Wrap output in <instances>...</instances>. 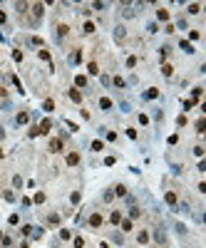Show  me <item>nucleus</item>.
<instances>
[{"label": "nucleus", "mask_w": 206, "mask_h": 248, "mask_svg": "<svg viewBox=\"0 0 206 248\" xmlns=\"http://www.w3.org/2000/svg\"><path fill=\"white\" fill-rule=\"evenodd\" d=\"M181 50L191 55V52H194V45H191V42H186V40H181Z\"/></svg>", "instance_id": "dca6fc26"}, {"label": "nucleus", "mask_w": 206, "mask_h": 248, "mask_svg": "<svg viewBox=\"0 0 206 248\" xmlns=\"http://www.w3.org/2000/svg\"><path fill=\"white\" fill-rule=\"evenodd\" d=\"M67 33H70V28H67V25H60V28H57V35H60V37H65Z\"/></svg>", "instance_id": "5701e85b"}, {"label": "nucleus", "mask_w": 206, "mask_h": 248, "mask_svg": "<svg viewBox=\"0 0 206 248\" xmlns=\"http://www.w3.org/2000/svg\"><path fill=\"white\" fill-rule=\"evenodd\" d=\"M139 213H142L139 209H132V211H129V216H132V218H139Z\"/></svg>", "instance_id": "ea45409f"}, {"label": "nucleus", "mask_w": 206, "mask_h": 248, "mask_svg": "<svg viewBox=\"0 0 206 248\" xmlns=\"http://www.w3.org/2000/svg\"><path fill=\"white\" fill-rule=\"evenodd\" d=\"M75 84H77V87H87V77H85V74H77V77H75Z\"/></svg>", "instance_id": "f8f14e48"}, {"label": "nucleus", "mask_w": 206, "mask_h": 248, "mask_svg": "<svg viewBox=\"0 0 206 248\" xmlns=\"http://www.w3.org/2000/svg\"><path fill=\"white\" fill-rule=\"evenodd\" d=\"M164 201H167L169 206H176V194H174V191H167V194H164Z\"/></svg>", "instance_id": "423d86ee"}, {"label": "nucleus", "mask_w": 206, "mask_h": 248, "mask_svg": "<svg viewBox=\"0 0 206 248\" xmlns=\"http://www.w3.org/2000/svg\"><path fill=\"white\" fill-rule=\"evenodd\" d=\"M13 60H15V62H20V60H23V52H20V50H15V52H13Z\"/></svg>", "instance_id": "c756f323"}, {"label": "nucleus", "mask_w": 206, "mask_h": 248, "mask_svg": "<svg viewBox=\"0 0 206 248\" xmlns=\"http://www.w3.org/2000/svg\"><path fill=\"white\" fill-rule=\"evenodd\" d=\"M0 23H3V25H5V23H8V15H5V13H3V10H0Z\"/></svg>", "instance_id": "a19ab883"}, {"label": "nucleus", "mask_w": 206, "mask_h": 248, "mask_svg": "<svg viewBox=\"0 0 206 248\" xmlns=\"http://www.w3.org/2000/svg\"><path fill=\"white\" fill-rule=\"evenodd\" d=\"M50 151H62V139H52L50 142Z\"/></svg>", "instance_id": "1a4fd4ad"}, {"label": "nucleus", "mask_w": 206, "mask_h": 248, "mask_svg": "<svg viewBox=\"0 0 206 248\" xmlns=\"http://www.w3.org/2000/svg\"><path fill=\"white\" fill-rule=\"evenodd\" d=\"M28 119H30L28 112H20V114H18V124H28Z\"/></svg>", "instance_id": "aec40b11"}, {"label": "nucleus", "mask_w": 206, "mask_h": 248, "mask_svg": "<svg viewBox=\"0 0 206 248\" xmlns=\"http://www.w3.org/2000/svg\"><path fill=\"white\" fill-rule=\"evenodd\" d=\"M70 99L80 104V102H82V92H80V89H70Z\"/></svg>", "instance_id": "0eeeda50"}, {"label": "nucleus", "mask_w": 206, "mask_h": 248, "mask_svg": "<svg viewBox=\"0 0 206 248\" xmlns=\"http://www.w3.org/2000/svg\"><path fill=\"white\" fill-rule=\"evenodd\" d=\"M40 60H47V62H50V52H47V50H40Z\"/></svg>", "instance_id": "7c9ffc66"}, {"label": "nucleus", "mask_w": 206, "mask_h": 248, "mask_svg": "<svg viewBox=\"0 0 206 248\" xmlns=\"http://www.w3.org/2000/svg\"><path fill=\"white\" fill-rule=\"evenodd\" d=\"M114 84H117V87H124V84H127V82H124V79H122V77H114Z\"/></svg>", "instance_id": "4c0bfd02"}, {"label": "nucleus", "mask_w": 206, "mask_h": 248, "mask_svg": "<svg viewBox=\"0 0 206 248\" xmlns=\"http://www.w3.org/2000/svg\"><path fill=\"white\" fill-rule=\"evenodd\" d=\"M37 129H40V134H47V132L52 129V122H50V119H45V122H40V127H37Z\"/></svg>", "instance_id": "39448f33"}, {"label": "nucleus", "mask_w": 206, "mask_h": 248, "mask_svg": "<svg viewBox=\"0 0 206 248\" xmlns=\"http://www.w3.org/2000/svg\"><path fill=\"white\" fill-rule=\"evenodd\" d=\"M5 94H8V89H5L3 84H0V97H5Z\"/></svg>", "instance_id": "79ce46f5"}, {"label": "nucleus", "mask_w": 206, "mask_h": 248, "mask_svg": "<svg viewBox=\"0 0 206 248\" xmlns=\"http://www.w3.org/2000/svg\"><path fill=\"white\" fill-rule=\"evenodd\" d=\"M144 97H147V99H157V97H159V89H154V87H152V89H147V92H144Z\"/></svg>", "instance_id": "ddd939ff"}, {"label": "nucleus", "mask_w": 206, "mask_h": 248, "mask_svg": "<svg viewBox=\"0 0 206 248\" xmlns=\"http://www.w3.org/2000/svg\"><path fill=\"white\" fill-rule=\"evenodd\" d=\"M196 132H199V134H204V132H206V122H204V119L196 122Z\"/></svg>", "instance_id": "4be33fe9"}, {"label": "nucleus", "mask_w": 206, "mask_h": 248, "mask_svg": "<svg viewBox=\"0 0 206 248\" xmlns=\"http://www.w3.org/2000/svg\"><path fill=\"white\" fill-rule=\"evenodd\" d=\"M82 30H85L87 35H92V33H95V25H92V23H85V28H82Z\"/></svg>", "instance_id": "393cba45"}, {"label": "nucleus", "mask_w": 206, "mask_h": 248, "mask_svg": "<svg viewBox=\"0 0 206 248\" xmlns=\"http://www.w3.org/2000/svg\"><path fill=\"white\" fill-rule=\"evenodd\" d=\"M109 221H112V223H119V221H122V213H119V211H112Z\"/></svg>", "instance_id": "412c9836"}, {"label": "nucleus", "mask_w": 206, "mask_h": 248, "mask_svg": "<svg viewBox=\"0 0 206 248\" xmlns=\"http://www.w3.org/2000/svg\"><path fill=\"white\" fill-rule=\"evenodd\" d=\"M20 231H23V233H25V236H30V233H33V226H23V228H20Z\"/></svg>", "instance_id": "58836bf2"}, {"label": "nucleus", "mask_w": 206, "mask_h": 248, "mask_svg": "<svg viewBox=\"0 0 206 248\" xmlns=\"http://www.w3.org/2000/svg\"><path fill=\"white\" fill-rule=\"evenodd\" d=\"M87 70L92 72V74H97V72H100V67H97V65H95V62H90V65H87Z\"/></svg>", "instance_id": "cd10ccee"}, {"label": "nucleus", "mask_w": 206, "mask_h": 248, "mask_svg": "<svg viewBox=\"0 0 206 248\" xmlns=\"http://www.w3.org/2000/svg\"><path fill=\"white\" fill-rule=\"evenodd\" d=\"M102 149H104L102 142H92V151H102Z\"/></svg>", "instance_id": "a878e982"}, {"label": "nucleus", "mask_w": 206, "mask_h": 248, "mask_svg": "<svg viewBox=\"0 0 206 248\" xmlns=\"http://www.w3.org/2000/svg\"><path fill=\"white\" fill-rule=\"evenodd\" d=\"M3 199H5V201H13L15 194H13V191H3Z\"/></svg>", "instance_id": "bb28decb"}, {"label": "nucleus", "mask_w": 206, "mask_h": 248, "mask_svg": "<svg viewBox=\"0 0 206 248\" xmlns=\"http://www.w3.org/2000/svg\"><path fill=\"white\" fill-rule=\"evenodd\" d=\"M114 194H117V196H127V186L117 184V186H114Z\"/></svg>", "instance_id": "f3484780"}, {"label": "nucleus", "mask_w": 206, "mask_h": 248, "mask_svg": "<svg viewBox=\"0 0 206 248\" xmlns=\"http://www.w3.org/2000/svg\"><path fill=\"white\" fill-rule=\"evenodd\" d=\"M162 74H164V77H172V74H174V67H172V65H164V67H162Z\"/></svg>", "instance_id": "6ab92c4d"}, {"label": "nucleus", "mask_w": 206, "mask_h": 248, "mask_svg": "<svg viewBox=\"0 0 206 248\" xmlns=\"http://www.w3.org/2000/svg\"><path fill=\"white\" fill-rule=\"evenodd\" d=\"M102 213H92V216H90V226H92V228H100V226H102Z\"/></svg>", "instance_id": "f257e3e1"}, {"label": "nucleus", "mask_w": 206, "mask_h": 248, "mask_svg": "<svg viewBox=\"0 0 206 248\" xmlns=\"http://www.w3.org/2000/svg\"><path fill=\"white\" fill-rule=\"evenodd\" d=\"M80 164V154L77 151H70L67 154V166H77Z\"/></svg>", "instance_id": "7ed1b4c3"}, {"label": "nucleus", "mask_w": 206, "mask_h": 248, "mask_svg": "<svg viewBox=\"0 0 206 248\" xmlns=\"http://www.w3.org/2000/svg\"><path fill=\"white\" fill-rule=\"evenodd\" d=\"M169 52H172L169 47H162V52H159V55H162V60H164V57H169Z\"/></svg>", "instance_id": "e433bc0d"}, {"label": "nucleus", "mask_w": 206, "mask_h": 248, "mask_svg": "<svg viewBox=\"0 0 206 248\" xmlns=\"http://www.w3.org/2000/svg\"><path fill=\"white\" fill-rule=\"evenodd\" d=\"M28 10V3H18V13H25Z\"/></svg>", "instance_id": "c9c22d12"}, {"label": "nucleus", "mask_w": 206, "mask_h": 248, "mask_svg": "<svg viewBox=\"0 0 206 248\" xmlns=\"http://www.w3.org/2000/svg\"><path fill=\"white\" fill-rule=\"evenodd\" d=\"M137 241H139V243H149V233H147V231H139V233H137Z\"/></svg>", "instance_id": "2eb2a0df"}, {"label": "nucleus", "mask_w": 206, "mask_h": 248, "mask_svg": "<svg viewBox=\"0 0 206 248\" xmlns=\"http://www.w3.org/2000/svg\"><path fill=\"white\" fill-rule=\"evenodd\" d=\"M154 238H157V243H159V246H164V243H167V233H164V228H157Z\"/></svg>", "instance_id": "20e7f679"}, {"label": "nucleus", "mask_w": 206, "mask_h": 248, "mask_svg": "<svg viewBox=\"0 0 206 248\" xmlns=\"http://www.w3.org/2000/svg\"><path fill=\"white\" fill-rule=\"evenodd\" d=\"M60 238H62V241H70V238H72V233H70L67 228H62V231H60Z\"/></svg>", "instance_id": "b1692460"}, {"label": "nucleus", "mask_w": 206, "mask_h": 248, "mask_svg": "<svg viewBox=\"0 0 206 248\" xmlns=\"http://www.w3.org/2000/svg\"><path fill=\"white\" fill-rule=\"evenodd\" d=\"M47 223H50V226H57V223H60V216H57V213H50V216H47Z\"/></svg>", "instance_id": "a211bd4d"}, {"label": "nucleus", "mask_w": 206, "mask_h": 248, "mask_svg": "<svg viewBox=\"0 0 206 248\" xmlns=\"http://www.w3.org/2000/svg\"><path fill=\"white\" fill-rule=\"evenodd\" d=\"M42 13H45V5H42V3H35V5H33V15H35V20H40V18H42Z\"/></svg>", "instance_id": "f03ea898"}, {"label": "nucleus", "mask_w": 206, "mask_h": 248, "mask_svg": "<svg viewBox=\"0 0 206 248\" xmlns=\"http://www.w3.org/2000/svg\"><path fill=\"white\" fill-rule=\"evenodd\" d=\"M119 226H122V231H124V233H129V231H132V228H134V226H132V221H129V218H122V221H119Z\"/></svg>", "instance_id": "6e6552de"}, {"label": "nucleus", "mask_w": 206, "mask_h": 248, "mask_svg": "<svg viewBox=\"0 0 206 248\" xmlns=\"http://www.w3.org/2000/svg\"><path fill=\"white\" fill-rule=\"evenodd\" d=\"M100 107H102L104 112H107V109H112V99H109V97H102V99H100Z\"/></svg>", "instance_id": "4468645a"}, {"label": "nucleus", "mask_w": 206, "mask_h": 248, "mask_svg": "<svg viewBox=\"0 0 206 248\" xmlns=\"http://www.w3.org/2000/svg\"><path fill=\"white\" fill-rule=\"evenodd\" d=\"M157 18H159L162 23H167V20H169V10H164V8H159V10H157Z\"/></svg>", "instance_id": "9b49d317"}, {"label": "nucleus", "mask_w": 206, "mask_h": 248, "mask_svg": "<svg viewBox=\"0 0 206 248\" xmlns=\"http://www.w3.org/2000/svg\"><path fill=\"white\" fill-rule=\"evenodd\" d=\"M42 201H45V194H42V191H40V194H35V204H42Z\"/></svg>", "instance_id": "2f4dec72"}, {"label": "nucleus", "mask_w": 206, "mask_h": 248, "mask_svg": "<svg viewBox=\"0 0 206 248\" xmlns=\"http://www.w3.org/2000/svg\"><path fill=\"white\" fill-rule=\"evenodd\" d=\"M0 159H3V149H0Z\"/></svg>", "instance_id": "c03bdc74"}, {"label": "nucleus", "mask_w": 206, "mask_h": 248, "mask_svg": "<svg viewBox=\"0 0 206 248\" xmlns=\"http://www.w3.org/2000/svg\"><path fill=\"white\" fill-rule=\"evenodd\" d=\"M45 109L52 112V109H55V102H52V99H45Z\"/></svg>", "instance_id": "c85d7f7f"}, {"label": "nucleus", "mask_w": 206, "mask_h": 248, "mask_svg": "<svg viewBox=\"0 0 206 248\" xmlns=\"http://www.w3.org/2000/svg\"><path fill=\"white\" fill-rule=\"evenodd\" d=\"M70 199H72V204H80V199H82V196H80V191H75Z\"/></svg>", "instance_id": "473e14b6"}, {"label": "nucleus", "mask_w": 206, "mask_h": 248, "mask_svg": "<svg viewBox=\"0 0 206 248\" xmlns=\"http://www.w3.org/2000/svg\"><path fill=\"white\" fill-rule=\"evenodd\" d=\"M0 241H3V231H0Z\"/></svg>", "instance_id": "37998d69"}, {"label": "nucleus", "mask_w": 206, "mask_h": 248, "mask_svg": "<svg viewBox=\"0 0 206 248\" xmlns=\"http://www.w3.org/2000/svg\"><path fill=\"white\" fill-rule=\"evenodd\" d=\"M75 248H85V238H75Z\"/></svg>", "instance_id": "f704fd0d"}, {"label": "nucleus", "mask_w": 206, "mask_h": 248, "mask_svg": "<svg viewBox=\"0 0 206 248\" xmlns=\"http://www.w3.org/2000/svg\"><path fill=\"white\" fill-rule=\"evenodd\" d=\"M13 186H15V189H20V186H23V179L15 176V179H13Z\"/></svg>", "instance_id": "72a5a7b5"}, {"label": "nucleus", "mask_w": 206, "mask_h": 248, "mask_svg": "<svg viewBox=\"0 0 206 248\" xmlns=\"http://www.w3.org/2000/svg\"><path fill=\"white\" fill-rule=\"evenodd\" d=\"M186 10H189V15H199V13H201V5H199V3H191Z\"/></svg>", "instance_id": "9d476101"}]
</instances>
